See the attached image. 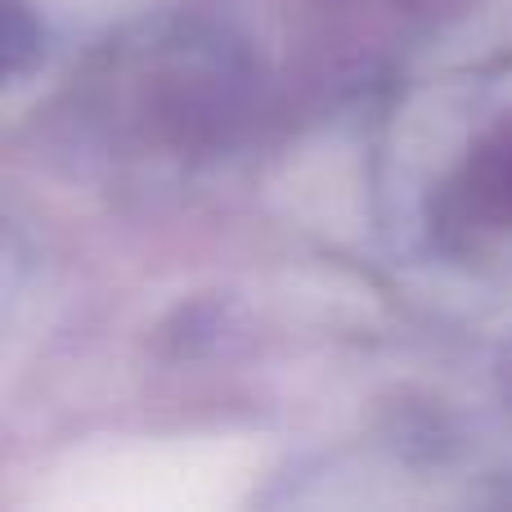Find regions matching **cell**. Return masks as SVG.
Masks as SVG:
<instances>
[{
  "label": "cell",
  "instance_id": "obj_1",
  "mask_svg": "<svg viewBox=\"0 0 512 512\" xmlns=\"http://www.w3.org/2000/svg\"><path fill=\"white\" fill-rule=\"evenodd\" d=\"M441 212L454 230H512V126L472 153Z\"/></svg>",
  "mask_w": 512,
  "mask_h": 512
}]
</instances>
